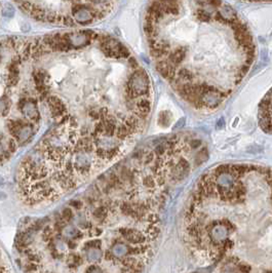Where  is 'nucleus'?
<instances>
[{
	"label": "nucleus",
	"instance_id": "f257e3e1",
	"mask_svg": "<svg viewBox=\"0 0 272 273\" xmlns=\"http://www.w3.org/2000/svg\"><path fill=\"white\" fill-rule=\"evenodd\" d=\"M120 198L90 194L69 219L60 212L16 237L24 273H143L160 232L166 195L123 184Z\"/></svg>",
	"mask_w": 272,
	"mask_h": 273
},
{
	"label": "nucleus",
	"instance_id": "f03ea898",
	"mask_svg": "<svg viewBox=\"0 0 272 273\" xmlns=\"http://www.w3.org/2000/svg\"><path fill=\"white\" fill-rule=\"evenodd\" d=\"M144 30L157 71L198 110L219 107L255 60L248 26L222 1L152 2Z\"/></svg>",
	"mask_w": 272,
	"mask_h": 273
},
{
	"label": "nucleus",
	"instance_id": "7ed1b4c3",
	"mask_svg": "<svg viewBox=\"0 0 272 273\" xmlns=\"http://www.w3.org/2000/svg\"><path fill=\"white\" fill-rule=\"evenodd\" d=\"M258 118L260 126L265 133L272 134V89L260 104Z\"/></svg>",
	"mask_w": 272,
	"mask_h": 273
},
{
	"label": "nucleus",
	"instance_id": "20e7f679",
	"mask_svg": "<svg viewBox=\"0 0 272 273\" xmlns=\"http://www.w3.org/2000/svg\"><path fill=\"white\" fill-rule=\"evenodd\" d=\"M72 11H73L74 20L77 23H79V24L82 25L89 24L96 18V15L90 13L89 9L86 6H76Z\"/></svg>",
	"mask_w": 272,
	"mask_h": 273
},
{
	"label": "nucleus",
	"instance_id": "39448f33",
	"mask_svg": "<svg viewBox=\"0 0 272 273\" xmlns=\"http://www.w3.org/2000/svg\"><path fill=\"white\" fill-rule=\"evenodd\" d=\"M47 103L50 105V111H52V115L55 117H62L64 116L66 113V107H65L64 103L60 100L58 97L52 96L47 98Z\"/></svg>",
	"mask_w": 272,
	"mask_h": 273
},
{
	"label": "nucleus",
	"instance_id": "423d86ee",
	"mask_svg": "<svg viewBox=\"0 0 272 273\" xmlns=\"http://www.w3.org/2000/svg\"><path fill=\"white\" fill-rule=\"evenodd\" d=\"M22 112L25 114V116L27 117L29 120L33 122H38L40 119V115H39L38 109H37L36 105L32 102H27L26 105L24 106Z\"/></svg>",
	"mask_w": 272,
	"mask_h": 273
},
{
	"label": "nucleus",
	"instance_id": "0eeeda50",
	"mask_svg": "<svg viewBox=\"0 0 272 273\" xmlns=\"http://www.w3.org/2000/svg\"><path fill=\"white\" fill-rule=\"evenodd\" d=\"M31 136H32V125L29 123L28 125L24 126V128L18 131V136H16V139H17V141L20 143V144H23L25 141L29 140V139L31 138Z\"/></svg>",
	"mask_w": 272,
	"mask_h": 273
},
{
	"label": "nucleus",
	"instance_id": "6e6552de",
	"mask_svg": "<svg viewBox=\"0 0 272 273\" xmlns=\"http://www.w3.org/2000/svg\"><path fill=\"white\" fill-rule=\"evenodd\" d=\"M0 273H13L5 255L0 249Z\"/></svg>",
	"mask_w": 272,
	"mask_h": 273
},
{
	"label": "nucleus",
	"instance_id": "1a4fd4ad",
	"mask_svg": "<svg viewBox=\"0 0 272 273\" xmlns=\"http://www.w3.org/2000/svg\"><path fill=\"white\" fill-rule=\"evenodd\" d=\"M9 104L6 98H0V115L5 116L8 113L9 110Z\"/></svg>",
	"mask_w": 272,
	"mask_h": 273
},
{
	"label": "nucleus",
	"instance_id": "9d476101",
	"mask_svg": "<svg viewBox=\"0 0 272 273\" xmlns=\"http://www.w3.org/2000/svg\"><path fill=\"white\" fill-rule=\"evenodd\" d=\"M18 75H13V74H8L7 79H6V85L9 87H13L18 84Z\"/></svg>",
	"mask_w": 272,
	"mask_h": 273
},
{
	"label": "nucleus",
	"instance_id": "9b49d317",
	"mask_svg": "<svg viewBox=\"0 0 272 273\" xmlns=\"http://www.w3.org/2000/svg\"><path fill=\"white\" fill-rule=\"evenodd\" d=\"M7 150L9 153H15L17 151V142L15 139H9L7 142Z\"/></svg>",
	"mask_w": 272,
	"mask_h": 273
},
{
	"label": "nucleus",
	"instance_id": "f8f14e48",
	"mask_svg": "<svg viewBox=\"0 0 272 273\" xmlns=\"http://www.w3.org/2000/svg\"><path fill=\"white\" fill-rule=\"evenodd\" d=\"M61 23L64 26L67 27H73L74 26V20L69 15H65V17H62V21Z\"/></svg>",
	"mask_w": 272,
	"mask_h": 273
},
{
	"label": "nucleus",
	"instance_id": "ddd939ff",
	"mask_svg": "<svg viewBox=\"0 0 272 273\" xmlns=\"http://www.w3.org/2000/svg\"><path fill=\"white\" fill-rule=\"evenodd\" d=\"M13 15H15V9H13V6L8 4L7 6H5V7H4V9H3V15H4V17L11 18Z\"/></svg>",
	"mask_w": 272,
	"mask_h": 273
},
{
	"label": "nucleus",
	"instance_id": "4468645a",
	"mask_svg": "<svg viewBox=\"0 0 272 273\" xmlns=\"http://www.w3.org/2000/svg\"><path fill=\"white\" fill-rule=\"evenodd\" d=\"M88 115H89L90 117H92V119H98V118H101V114H100V110H96V109H92L89 111V113H88Z\"/></svg>",
	"mask_w": 272,
	"mask_h": 273
},
{
	"label": "nucleus",
	"instance_id": "2eb2a0df",
	"mask_svg": "<svg viewBox=\"0 0 272 273\" xmlns=\"http://www.w3.org/2000/svg\"><path fill=\"white\" fill-rule=\"evenodd\" d=\"M5 198H6V194L4 193V192L0 191V200H3V199H5Z\"/></svg>",
	"mask_w": 272,
	"mask_h": 273
},
{
	"label": "nucleus",
	"instance_id": "dca6fc26",
	"mask_svg": "<svg viewBox=\"0 0 272 273\" xmlns=\"http://www.w3.org/2000/svg\"><path fill=\"white\" fill-rule=\"evenodd\" d=\"M3 184H4V179L0 176V186H2Z\"/></svg>",
	"mask_w": 272,
	"mask_h": 273
},
{
	"label": "nucleus",
	"instance_id": "f3484780",
	"mask_svg": "<svg viewBox=\"0 0 272 273\" xmlns=\"http://www.w3.org/2000/svg\"><path fill=\"white\" fill-rule=\"evenodd\" d=\"M0 141H1V139H0Z\"/></svg>",
	"mask_w": 272,
	"mask_h": 273
},
{
	"label": "nucleus",
	"instance_id": "a211bd4d",
	"mask_svg": "<svg viewBox=\"0 0 272 273\" xmlns=\"http://www.w3.org/2000/svg\"><path fill=\"white\" fill-rule=\"evenodd\" d=\"M0 59H1V58H0Z\"/></svg>",
	"mask_w": 272,
	"mask_h": 273
}]
</instances>
